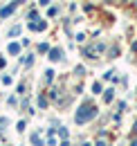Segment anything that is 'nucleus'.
I'll list each match as a JSON object with an SVG mask.
<instances>
[{
    "mask_svg": "<svg viewBox=\"0 0 137 146\" xmlns=\"http://www.w3.org/2000/svg\"><path fill=\"white\" fill-rule=\"evenodd\" d=\"M52 76H54V72H52V70H47V72H45V79H47V81H52Z\"/></svg>",
    "mask_w": 137,
    "mask_h": 146,
    "instance_id": "423d86ee",
    "label": "nucleus"
},
{
    "mask_svg": "<svg viewBox=\"0 0 137 146\" xmlns=\"http://www.w3.org/2000/svg\"><path fill=\"white\" fill-rule=\"evenodd\" d=\"M29 27H32V29H36V32H38V29H45V23H43V20H41V23H32Z\"/></svg>",
    "mask_w": 137,
    "mask_h": 146,
    "instance_id": "39448f33",
    "label": "nucleus"
},
{
    "mask_svg": "<svg viewBox=\"0 0 137 146\" xmlns=\"http://www.w3.org/2000/svg\"><path fill=\"white\" fill-rule=\"evenodd\" d=\"M20 2H25V0H14L11 5H7V7H2V9H0V16H9V14H14V9H16V7L20 5Z\"/></svg>",
    "mask_w": 137,
    "mask_h": 146,
    "instance_id": "f03ea898",
    "label": "nucleus"
},
{
    "mask_svg": "<svg viewBox=\"0 0 137 146\" xmlns=\"http://www.w3.org/2000/svg\"><path fill=\"white\" fill-rule=\"evenodd\" d=\"M135 128H137V121H135Z\"/></svg>",
    "mask_w": 137,
    "mask_h": 146,
    "instance_id": "6e6552de",
    "label": "nucleus"
},
{
    "mask_svg": "<svg viewBox=\"0 0 137 146\" xmlns=\"http://www.w3.org/2000/svg\"><path fill=\"white\" fill-rule=\"evenodd\" d=\"M18 52H20V45H18V43H11V45H9V54H18Z\"/></svg>",
    "mask_w": 137,
    "mask_h": 146,
    "instance_id": "20e7f679",
    "label": "nucleus"
},
{
    "mask_svg": "<svg viewBox=\"0 0 137 146\" xmlns=\"http://www.w3.org/2000/svg\"><path fill=\"white\" fill-rule=\"evenodd\" d=\"M61 56H63V52H61V50H52V52H50V58H52V61H59Z\"/></svg>",
    "mask_w": 137,
    "mask_h": 146,
    "instance_id": "7ed1b4c3",
    "label": "nucleus"
},
{
    "mask_svg": "<svg viewBox=\"0 0 137 146\" xmlns=\"http://www.w3.org/2000/svg\"><path fill=\"white\" fill-rule=\"evenodd\" d=\"M94 115H97V106H94V104H90V101H86L81 108L76 110L74 119H76V124H86V121H90Z\"/></svg>",
    "mask_w": 137,
    "mask_h": 146,
    "instance_id": "f257e3e1",
    "label": "nucleus"
},
{
    "mask_svg": "<svg viewBox=\"0 0 137 146\" xmlns=\"http://www.w3.org/2000/svg\"><path fill=\"white\" fill-rule=\"evenodd\" d=\"M130 146H137V139H135V142H133V144H130Z\"/></svg>",
    "mask_w": 137,
    "mask_h": 146,
    "instance_id": "0eeeda50",
    "label": "nucleus"
}]
</instances>
